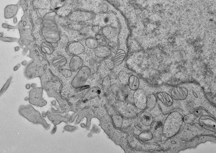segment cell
Masks as SVG:
<instances>
[{"instance_id":"cell-1","label":"cell","mask_w":216,"mask_h":153,"mask_svg":"<svg viewBox=\"0 0 216 153\" xmlns=\"http://www.w3.org/2000/svg\"><path fill=\"white\" fill-rule=\"evenodd\" d=\"M91 73L90 68L83 66L78 71L72 81V86L76 88L84 84L89 78Z\"/></svg>"},{"instance_id":"cell-2","label":"cell","mask_w":216,"mask_h":153,"mask_svg":"<svg viewBox=\"0 0 216 153\" xmlns=\"http://www.w3.org/2000/svg\"><path fill=\"white\" fill-rule=\"evenodd\" d=\"M43 88H33L29 92V102L31 104L38 107H43L47 104L46 101L42 97Z\"/></svg>"},{"instance_id":"cell-3","label":"cell","mask_w":216,"mask_h":153,"mask_svg":"<svg viewBox=\"0 0 216 153\" xmlns=\"http://www.w3.org/2000/svg\"><path fill=\"white\" fill-rule=\"evenodd\" d=\"M95 16V14L90 12L77 10L72 12L69 15L68 18L73 21L82 22L91 20Z\"/></svg>"},{"instance_id":"cell-4","label":"cell","mask_w":216,"mask_h":153,"mask_svg":"<svg viewBox=\"0 0 216 153\" xmlns=\"http://www.w3.org/2000/svg\"><path fill=\"white\" fill-rule=\"evenodd\" d=\"M46 71V67L45 66L43 67L38 66H32L30 65L26 68L24 74L27 79H30L36 77L40 78Z\"/></svg>"},{"instance_id":"cell-5","label":"cell","mask_w":216,"mask_h":153,"mask_svg":"<svg viewBox=\"0 0 216 153\" xmlns=\"http://www.w3.org/2000/svg\"><path fill=\"white\" fill-rule=\"evenodd\" d=\"M133 99L135 105L139 109L143 110L146 107L147 97L143 90L138 89L136 90Z\"/></svg>"},{"instance_id":"cell-6","label":"cell","mask_w":216,"mask_h":153,"mask_svg":"<svg viewBox=\"0 0 216 153\" xmlns=\"http://www.w3.org/2000/svg\"><path fill=\"white\" fill-rule=\"evenodd\" d=\"M67 51L70 54L77 55L84 53L85 48L81 43L75 41L70 43L68 46Z\"/></svg>"},{"instance_id":"cell-7","label":"cell","mask_w":216,"mask_h":153,"mask_svg":"<svg viewBox=\"0 0 216 153\" xmlns=\"http://www.w3.org/2000/svg\"><path fill=\"white\" fill-rule=\"evenodd\" d=\"M83 61L82 59L79 56L74 55L71 58L69 64L70 69L72 72L79 70L82 66Z\"/></svg>"},{"instance_id":"cell-8","label":"cell","mask_w":216,"mask_h":153,"mask_svg":"<svg viewBox=\"0 0 216 153\" xmlns=\"http://www.w3.org/2000/svg\"><path fill=\"white\" fill-rule=\"evenodd\" d=\"M95 55L99 58H104L109 56L111 51L107 47L103 46H98L94 50Z\"/></svg>"},{"instance_id":"cell-9","label":"cell","mask_w":216,"mask_h":153,"mask_svg":"<svg viewBox=\"0 0 216 153\" xmlns=\"http://www.w3.org/2000/svg\"><path fill=\"white\" fill-rule=\"evenodd\" d=\"M101 92L100 88L97 87L92 88L87 92L84 97V101H86L91 99L98 96Z\"/></svg>"},{"instance_id":"cell-10","label":"cell","mask_w":216,"mask_h":153,"mask_svg":"<svg viewBox=\"0 0 216 153\" xmlns=\"http://www.w3.org/2000/svg\"><path fill=\"white\" fill-rule=\"evenodd\" d=\"M128 82L129 87L131 90L136 91L138 89L140 81L136 76L132 75L129 76Z\"/></svg>"},{"instance_id":"cell-11","label":"cell","mask_w":216,"mask_h":153,"mask_svg":"<svg viewBox=\"0 0 216 153\" xmlns=\"http://www.w3.org/2000/svg\"><path fill=\"white\" fill-rule=\"evenodd\" d=\"M102 31V34L107 39H110L115 36L116 30L114 28L109 26L103 28Z\"/></svg>"},{"instance_id":"cell-12","label":"cell","mask_w":216,"mask_h":153,"mask_svg":"<svg viewBox=\"0 0 216 153\" xmlns=\"http://www.w3.org/2000/svg\"><path fill=\"white\" fill-rule=\"evenodd\" d=\"M126 55L125 51L122 49L118 50L114 57V65L118 66L123 61Z\"/></svg>"},{"instance_id":"cell-13","label":"cell","mask_w":216,"mask_h":153,"mask_svg":"<svg viewBox=\"0 0 216 153\" xmlns=\"http://www.w3.org/2000/svg\"><path fill=\"white\" fill-rule=\"evenodd\" d=\"M140 118L142 124L146 126L150 125L152 122V117L151 115L147 112L142 113L140 115Z\"/></svg>"},{"instance_id":"cell-14","label":"cell","mask_w":216,"mask_h":153,"mask_svg":"<svg viewBox=\"0 0 216 153\" xmlns=\"http://www.w3.org/2000/svg\"><path fill=\"white\" fill-rule=\"evenodd\" d=\"M67 62V59L64 56L59 55L53 61V65L56 67H61L64 66Z\"/></svg>"},{"instance_id":"cell-15","label":"cell","mask_w":216,"mask_h":153,"mask_svg":"<svg viewBox=\"0 0 216 153\" xmlns=\"http://www.w3.org/2000/svg\"><path fill=\"white\" fill-rule=\"evenodd\" d=\"M86 46L90 49H95L98 45V43L96 39L92 38H88L85 41Z\"/></svg>"},{"instance_id":"cell-16","label":"cell","mask_w":216,"mask_h":153,"mask_svg":"<svg viewBox=\"0 0 216 153\" xmlns=\"http://www.w3.org/2000/svg\"><path fill=\"white\" fill-rule=\"evenodd\" d=\"M129 74L124 71H121L118 74V78L119 81L124 84L128 82L129 78Z\"/></svg>"},{"instance_id":"cell-17","label":"cell","mask_w":216,"mask_h":153,"mask_svg":"<svg viewBox=\"0 0 216 153\" xmlns=\"http://www.w3.org/2000/svg\"><path fill=\"white\" fill-rule=\"evenodd\" d=\"M156 102V99L155 96L153 94H150L147 97L146 106L149 109L154 107Z\"/></svg>"},{"instance_id":"cell-18","label":"cell","mask_w":216,"mask_h":153,"mask_svg":"<svg viewBox=\"0 0 216 153\" xmlns=\"http://www.w3.org/2000/svg\"><path fill=\"white\" fill-rule=\"evenodd\" d=\"M113 119L117 127L120 128L122 127L123 123V118L121 116L116 115L113 116Z\"/></svg>"},{"instance_id":"cell-19","label":"cell","mask_w":216,"mask_h":153,"mask_svg":"<svg viewBox=\"0 0 216 153\" xmlns=\"http://www.w3.org/2000/svg\"><path fill=\"white\" fill-rule=\"evenodd\" d=\"M59 72L63 76L66 78L70 77L72 74V72L70 69H61Z\"/></svg>"},{"instance_id":"cell-20","label":"cell","mask_w":216,"mask_h":153,"mask_svg":"<svg viewBox=\"0 0 216 153\" xmlns=\"http://www.w3.org/2000/svg\"><path fill=\"white\" fill-rule=\"evenodd\" d=\"M12 78V76H11L7 80L0 91V95L3 94L7 90L9 87Z\"/></svg>"},{"instance_id":"cell-21","label":"cell","mask_w":216,"mask_h":153,"mask_svg":"<svg viewBox=\"0 0 216 153\" xmlns=\"http://www.w3.org/2000/svg\"><path fill=\"white\" fill-rule=\"evenodd\" d=\"M59 40L60 44L62 46L65 47L68 45L69 39L67 35H62Z\"/></svg>"},{"instance_id":"cell-22","label":"cell","mask_w":216,"mask_h":153,"mask_svg":"<svg viewBox=\"0 0 216 153\" xmlns=\"http://www.w3.org/2000/svg\"><path fill=\"white\" fill-rule=\"evenodd\" d=\"M111 79L109 75L106 76L103 78L102 85L105 87H110Z\"/></svg>"},{"instance_id":"cell-23","label":"cell","mask_w":216,"mask_h":153,"mask_svg":"<svg viewBox=\"0 0 216 153\" xmlns=\"http://www.w3.org/2000/svg\"><path fill=\"white\" fill-rule=\"evenodd\" d=\"M104 62L107 67L109 69H113L114 67V61L108 58L105 59Z\"/></svg>"},{"instance_id":"cell-24","label":"cell","mask_w":216,"mask_h":153,"mask_svg":"<svg viewBox=\"0 0 216 153\" xmlns=\"http://www.w3.org/2000/svg\"><path fill=\"white\" fill-rule=\"evenodd\" d=\"M100 27L98 25L94 26L91 28L92 31L95 33L98 32L100 31Z\"/></svg>"},{"instance_id":"cell-25","label":"cell","mask_w":216,"mask_h":153,"mask_svg":"<svg viewBox=\"0 0 216 153\" xmlns=\"http://www.w3.org/2000/svg\"><path fill=\"white\" fill-rule=\"evenodd\" d=\"M88 31L87 28L85 27L81 28L79 30V32L81 34L84 35L87 34Z\"/></svg>"},{"instance_id":"cell-26","label":"cell","mask_w":216,"mask_h":153,"mask_svg":"<svg viewBox=\"0 0 216 153\" xmlns=\"http://www.w3.org/2000/svg\"><path fill=\"white\" fill-rule=\"evenodd\" d=\"M111 87L112 90L114 92H117L119 89V87L118 85L115 84H113L112 85Z\"/></svg>"},{"instance_id":"cell-27","label":"cell","mask_w":216,"mask_h":153,"mask_svg":"<svg viewBox=\"0 0 216 153\" xmlns=\"http://www.w3.org/2000/svg\"><path fill=\"white\" fill-rule=\"evenodd\" d=\"M20 67V64H18L16 65L14 69V71L17 70Z\"/></svg>"},{"instance_id":"cell-28","label":"cell","mask_w":216,"mask_h":153,"mask_svg":"<svg viewBox=\"0 0 216 153\" xmlns=\"http://www.w3.org/2000/svg\"><path fill=\"white\" fill-rule=\"evenodd\" d=\"M95 37L97 40H99L101 38V36L99 34H97L95 36Z\"/></svg>"},{"instance_id":"cell-29","label":"cell","mask_w":216,"mask_h":153,"mask_svg":"<svg viewBox=\"0 0 216 153\" xmlns=\"http://www.w3.org/2000/svg\"><path fill=\"white\" fill-rule=\"evenodd\" d=\"M31 85L29 84H27L26 85V87L27 89H29L31 87Z\"/></svg>"},{"instance_id":"cell-30","label":"cell","mask_w":216,"mask_h":153,"mask_svg":"<svg viewBox=\"0 0 216 153\" xmlns=\"http://www.w3.org/2000/svg\"><path fill=\"white\" fill-rule=\"evenodd\" d=\"M37 86V84L35 83H33L31 85V87L32 88H35Z\"/></svg>"},{"instance_id":"cell-31","label":"cell","mask_w":216,"mask_h":153,"mask_svg":"<svg viewBox=\"0 0 216 153\" xmlns=\"http://www.w3.org/2000/svg\"><path fill=\"white\" fill-rule=\"evenodd\" d=\"M26 63H27L26 61H23L22 62V64L23 65H26Z\"/></svg>"},{"instance_id":"cell-32","label":"cell","mask_w":216,"mask_h":153,"mask_svg":"<svg viewBox=\"0 0 216 153\" xmlns=\"http://www.w3.org/2000/svg\"><path fill=\"white\" fill-rule=\"evenodd\" d=\"M29 97H26L25 99V100H26V101L29 100Z\"/></svg>"}]
</instances>
